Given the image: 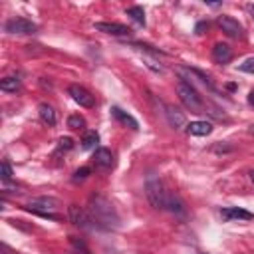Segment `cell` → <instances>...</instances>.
<instances>
[{"label": "cell", "instance_id": "6da1fadb", "mask_svg": "<svg viewBox=\"0 0 254 254\" xmlns=\"http://www.w3.org/2000/svg\"><path fill=\"white\" fill-rule=\"evenodd\" d=\"M87 212H89L91 220L101 228H117L119 226V214L103 194H91Z\"/></svg>", "mask_w": 254, "mask_h": 254}, {"label": "cell", "instance_id": "7a4b0ae2", "mask_svg": "<svg viewBox=\"0 0 254 254\" xmlns=\"http://www.w3.org/2000/svg\"><path fill=\"white\" fill-rule=\"evenodd\" d=\"M177 95H179V99L183 101V105H185L187 109H190V111H194V113H202V109H204V99H202V95L194 89V85H192L190 81L181 79V81L177 83Z\"/></svg>", "mask_w": 254, "mask_h": 254}, {"label": "cell", "instance_id": "3957f363", "mask_svg": "<svg viewBox=\"0 0 254 254\" xmlns=\"http://www.w3.org/2000/svg\"><path fill=\"white\" fill-rule=\"evenodd\" d=\"M145 194H147V200L151 202L153 208H167V196H169V192L165 190L161 179L155 177L153 173L147 175V181H145Z\"/></svg>", "mask_w": 254, "mask_h": 254}, {"label": "cell", "instance_id": "277c9868", "mask_svg": "<svg viewBox=\"0 0 254 254\" xmlns=\"http://www.w3.org/2000/svg\"><path fill=\"white\" fill-rule=\"evenodd\" d=\"M58 200L56 198H52V196H36V198H32L30 202H28V210H32V212H38V214H42V216H48V218H56V214H54V210L58 208Z\"/></svg>", "mask_w": 254, "mask_h": 254}, {"label": "cell", "instance_id": "5b68a950", "mask_svg": "<svg viewBox=\"0 0 254 254\" xmlns=\"http://www.w3.org/2000/svg\"><path fill=\"white\" fill-rule=\"evenodd\" d=\"M4 30L8 34H18V36H28V34H36L38 26L28 20V18H12L4 24Z\"/></svg>", "mask_w": 254, "mask_h": 254}, {"label": "cell", "instance_id": "8992f818", "mask_svg": "<svg viewBox=\"0 0 254 254\" xmlns=\"http://www.w3.org/2000/svg\"><path fill=\"white\" fill-rule=\"evenodd\" d=\"M216 24L220 26V30L230 36V38H242L244 36V28L238 20H234L232 16H218L216 18Z\"/></svg>", "mask_w": 254, "mask_h": 254}, {"label": "cell", "instance_id": "52a82bcc", "mask_svg": "<svg viewBox=\"0 0 254 254\" xmlns=\"http://www.w3.org/2000/svg\"><path fill=\"white\" fill-rule=\"evenodd\" d=\"M67 218L71 220V224H75V226H79V228H91V216H89V212L87 210H83L81 206H77V204H69L67 206Z\"/></svg>", "mask_w": 254, "mask_h": 254}, {"label": "cell", "instance_id": "ba28073f", "mask_svg": "<svg viewBox=\"0 0 254 254\" xmlns=\"http://www.w3.org/2000/svg\"><path fill=\"white\" fill-rule=\"evenodd\" d=\"M69 95H71V99L75 101V103H79L81 107H93L95 105V99H93V95L85 89V87H81V85H77V83H73V85H69Z\"/></svg>", "mask_w": 254, "mask_h": 254}, {"label": "cell", "instance_id": "9c48e42d", "mask_svg": "<svg viewBox=\"0 0 254 254\" xmlns=\"http://www.w3.org/2000/svg\"><path fill=\"white\" fill-rule=\"evenodd\" d=\"M97 32H103V34H109V36H119V38H127L131 34V30L123 24H117V22H97L93 26Z\"/></svg>", "mask_w": 254, "mask_h": 254}, {"label": "cell", "instance_id": "30bf717a", "mask_svg": "<svg viewBox=\"0 0 254 254\" xmlns=\"http://www.w3.org/2000/svg\"><path fill=\"white\" fill-rule=\"evenodd\" d=\"M220 216L226 222H230V220H254V214L240 208V206H224L220 210Z\"/></svg>", "mask_w": 254, "mask_h": 254}, {"label": "cell", "instance_id": "8fae6325", "mask_svg": "<svg viewBox=\"0 0 254 254\" xmlns=\"http://www.w3.org/2000/svg\"><path fill=\"white\" fill-rule=\"evenodd\" d=\"M165 117H167V121L173 129H183L185 127V115L175 105H165Z\"/></svg>", "mask_w": 254, "mask_h": 254}, {"label": "cell", "instance_id": "7c38bea8", "mask_svg": "<svg viewBox=\"0 0 254 254\" xmlns=\"http://www.w3.org/2000/svg\"><path fill=\"white\" fill-rule=\"evenodd\" d=\"M212 58H214L216 64H228V62L232 60V50H230V46H228V44H222V42L214 44V48H212Z\"/></svg>", "mask_w": 254, "mask_h": 254}, {"label": "cell", "instance_id": "4fadbf2b", "mask_svg": "<svg viewBox=\"0 0 254 254\" xmlns=\"http://www.w3.org/2000/svg\"><path fill=\"white\" fill-rule=\"evenodd\" d=\"M93 161H95L97 167H101V169H109V167L113 165V153H111L107 147H99V149H95Z\"/></svg>", "mask_w": 254, "mask_h": 254}, {"label": "cell", "instance_id": "5bb4252c", "mask_svg": "<svg viewBox=\"0 0 254 254\" xmlns=\"http://www.w3.org/2000/svg\"><path fill=\"white\" fill-rule=\"evenodd\" d=\"M38 115H40V119H42L46 125H50V127H54L56 121H58V115H56V111H54V107H52L50 103H40V105H38Z\"/></svg>", "mask_w": 254, "mask_h": 254}, {"label": "cell", "instance_id": "9a60e30c", "mask_svg": "<svg viewBox=\"0 0 254 254\" xmlns=\"http://www.w3.org/2000/svg\"><path fill=\"white\" fill-rule=\"evenodd\" d=\"M187 131L190 135H196V137H206L212 133V125L208 121H192L187 125Z\"/></svg>", "mask_w": 254, "mask_h": 254}, {"label": "cell", "instance_id": "2e32d148", "mask_svg": "<svg viewBox=\"0 0 254 254\" xmlns=\"http://www.w3.org/2000/svg\"><path fill=\"white\" fill-rule=\"evenodd\" d=\"M111 115L115 117V119H119L121 123H125V125H129L131 129H137L139 127V123H137V119H133L129 113H125L123 109H119V107H111Z\"/></svg>", "mask_w": 254, "mask_h": 254}, {"label": "cell", "instance_id": "e0dca14e", "mask_svg": "<svg viewBox=\"0 0 254 254\" xmlns=\"http://www.w3.org/2000/svg\"><path fill=\"white\" fill-rule=\"evenodd\" d=\"M167 208L171 210V212H177V214H185V202L177 196V194H169L167 196Z\"/></svg>", "mask_w": 254, "mask_h": 254}, {"label": "cell", "instance_id": "ac0fdd59", "mask_svg": "<svg viewBox=\"0 0 254 254\" xmlns=\"http://www.w3.org/2000/svg\"><path fill=\"white\" fill-rule=\"evenodd\" d=\"M127 16H131V18H133L137 24H141V26L145 24V12H143L141 6H129V8H127Z\"/></svg>", "mask_w": 254, "mask_h": 254}, {"label": "cell", "instance_id": "d6986e66", "mask_svg": "<svg viewBox=\"0 0 254 254\" xmlns=\"http://www.w3.org/2000/svg\"><path fill=\"white\" fill-rule=\"evenodd\" d=\"M0 89L2 91H16V89H20V79L18 77H4L0 81Z\"/></svg>", "mask_w": 254, "mask_h": 254}, {"label": "cell", "instance_id": "ffe728a7", "mask_svg": "<svg viewBox=\"0 0 254 254\" xmlns=\"http://www.w3.org/2000/svg\"><path fill=\"white\" fill-rule=\"evenodd\" d=\"M97 143H99V135H97L95 131H89V133L83 137V141H81V147H83V149H93Z\"/></svg>", "mask_w": 254, "mask_h": 254}, {"label": "cell", "instance_id": "44dd1931", "mask_svg": "<svg viewBox=\"0 0 254 254\" xmlns=\"http://www.w3.org/2000/svg\"><path fill=\"white\" fill-rule=\"evenodd\" d=\"M83 125H85V119L79 113H73V115L67 117V127L69 129H83Z\"/></svg>", "mask_w": 254, "mask_h": 254}, {"label": "cell", "instance_id": "7402d4cb", "mask_svg": "<svg viewBox=\"0 0 254 254\" xmlns=\"http://www.w3.org/2000/svg\"><path fill=\"white\" fill-rule=\"evenodd\" d=\"M58 149H60V151H69V149H73V139H69V137H60Z\"/></svg>", "mask_w": 254, "mask_h": 254}, {"label": "cell", "instance_id": "603a6c76", "mask_svg": "<svg viewBox=\"0 0 254 254\" xmlns=\"http://www.w3.org/2000/svg\"><path fill=\"white\" fill-rule=\"evenodd\" d=\"M0 177H2L4 183H8V181L12 179V167H10L8 163H2V165H0Z\"/></svg>", "mask_w": 254, "mask_h": 254}, {"label": "cell", "instance_id": "cb8c5ba5", "mask_svg": "<svg viewBox=\"0 0 254 254\" xmlns=\"http://www.w3.org/2000/svg\"><path fill=\"white\" fill-rule=\"evenodd\" d=\"M240 71H246V73H254V58H248L240 64Z\"/></svg>", "mask_w": 254, "mask_h": 254}, {"label": "cell", "instance_id": "d4e9b609", "mask_svg": "<svg viewBox=\"0 0 254 254\" xmlns=\"http://www.w3.org/2000/svg\"><path fill=\"white\" fill-rule=\"evenodd\" d=\"M87 175H89V169L87 167H81V169H77L75 173H73V181L77 183V181H83V179H87Z\"/></svg>", "mask_w": 254, "mask_h": 254}, {"label": "cell", "instance_id": "484cf974", "mask_svg": "<svg viewBox=\"0 0 254 254\" xmlns=\"http://www.w3.org/2000/svg\"><path fill=\"white\" fill-rule=\"evenodd\" d=\"M248 103L254 107V91H250V93H248Z\"/></svg>", "mask_w": 254, "mask_h": 254}, {"label": "cell", "instance_id": "4316f807", "mask_svg": "<svg viewBox=\"0 0 254 254\" xmlns=\"http://www.w3.org/2000/svg\"><path fill=\"white\" fill-rule=\"evenodd\" d=\"M248 133H252V135H254V125H250V127H248Z\"/></svg>", "mask_w": 254, "mask_h": 254}, {"label": "cell", "instance_id": "83f0119b", "mask_svg": "<svg viewBox=\"0 0 254 254\" xmlns=\"http://www.w3.org/2000/svg\"><path fill=\"white\" fill-rule=\"evenodd\" d=\"M250 177H252V181H254V171H252V175H250Z\"/></svg>", "mask_w": 254, "mask_h": 254}, {"label": "cell", "instance_id": "f1b7e54d", "mask_svg": "<svg viewBox=\"0 0 254 254\" xmlns=\"http://www.w3.org/2000/svg\"><path fill=\"white\" fill-rule=\"evenodd\" d=\"M73 254H77V252H73Z\"/></svg>", "mask_w": 254, "mask_h": 254}]
</instances>
